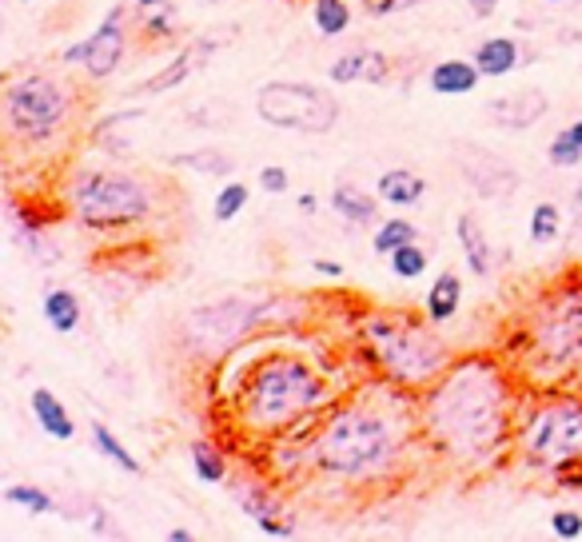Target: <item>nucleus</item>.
Listing matches in <instances>:
<instances>
[{"label": "nucleus", "mask_w": 582, "mask_h": 542, "mask_svg": "<svg viewBox=\"0 0 582 542\" xmlns=\"http://www.w3.org/2000/svg\"><path fill=\"white\" fill-rule=\"evenodd\" d=\"M519 371L499 355L467 351L419 395V438L459 470H483L515 451Z\"/></svg>", "instance_id": "1"}, {"label": "nucleus", "mask_w": 582, "mask_h": 542, "mask_svg": "<svg viewBox=\"0 0 582 542\" xmlns=\"http://www.w3.org/2000/svg\"><path fill=\"white\" fill-rule=\"evenodd\" d=\"M68 216L88 231H120L136 228L152 216V188L132 172H108V167H88L76 172L64 188Z\"/></svg>", "instance_id": "6"}, {"label": "nucleus", "mask_w": 582, "mask_h": 542, "mask_svg": "<svg viewBox=\"0 0 582 542\" xmlns=\"http://www.w3.org/2000/svg\"><path fill=\"white\" fill-rule=\"evenodd\" d=\"M312 24L320 36H344L352 29V4L347 0H312Z\"/></svg>", "instance_id": "30"}, {"label": "nucleus", "mask_w": 582, "mask_h": 542, "mask_svg": "<svg viewBox=\"0 0 582 542\" xmlns=\"http://www.w3.org/2000/svg\"><path fill=\"white\" fill-rule=\"evenodd\" d=\"M411 240H419V228L403 216L384 219V224H375V231H371L375 256H391V251H399L403 243H411Z\"/></svg>", "instance_id": "29"}, {"label": "nucleus", "mask_w": 582, "mask_h": 542, "mask_svg": "<svg viewBox=\"0 0 582 542\" xmlns=\"http://www.w3.org/2000/svg\"><path fill=\"white\" fill-rule=\"evenodd\" d=\"M132 29L148 44L172 41L180 32V12L172 0H132Z\"/></svg>", "instance_id": "18"}, {"label": "nucleus", "mask_w": 582, "mask_h": 542, "mask_svg": "<svg viewBox=\"0 0 582 542\" xmlns=\"http://www.w3.org/2000/svg\"><path fill=\"white\" fill-rule=\"evenodd\" d=\"M419 0H371L367 9L375 12V17H391V12H403V9H416Z\"/></svg>", "instance_id": "37"}, {"label": "nucleus", "mask_w": 582, "mask_h": 542, "mask_svg": "<svg viewBox=\"0 0 582 542\" xmlns=\"http://www.w3.org/2000/svg\"><path fill=\"white\" fill-rule=\"evenodd\" d=\"M527 236L535 248H551L554 240L562 236V208L559 204H535L527 219Z\"/></svg>", "instance_id": "31"}, {"label": "nucleus", "mask_w": 582, "mask_h": 542, "mask_svg": "<svg viewBox=\"0 0 582 542\" xmlns=\"http://www.w3.org/2000/svg\"><path fill=\"white\" fill-rule=\"evenodd\" d=\"M41 315L56 335H73L84 319L80 295H76L73 288H48V295H44V303H41Z\"/></svg>", "instance_id": "23"}, {"label": "nucleus", "mask_w": 582, "mask_h": 542, "mask_svg": "<svg viewBox=\"0 0 582 542\" xmlns=\"http://www.w3.org/2000/svg\"><path fill=\"white\" fill-rule=\"evenodd\" d=\"M435 327L439 324H431L427 315L416 319L403 312H375L359 327V344H364L371 371L387 387L423 395L427 387L455 364V351Z\"/></svg>", "instance_id": "4"}, {"label": "nucleus", "mask_w": 582, "mask_h": 542, "mask_svg": "<svg viewBox=\"0 0 582 542\" xmlns=\"http://www.w3.org/2000/svg\"><path fill=\"white\" fill-rule=\"evenodd\" d=\"M312 271H315V275H323V280H340V275H344V263H335V260H312Z\"/></svg>", "instance_id": "38"}, {"label": "nucleus", "mask_w": 582, "mask_h": 542, "mask_svg": "<svg viewBox=\"0 0 582 542\" xmlns=\"http://www.w3.org/2000/svg\"><path fill=\"white\" fill-rule=\"evenodd\" d=\"M567 128H571V136L582 144V120H574V124H567Z\"/></svg>", "instance_id": "42"}, {"label": "nucleus", "mask_w": 582, "mask_h": 542, "mask_svg": "<svg viewBox=\"0 0 582 542\" xmlns=\"http://www.w3.org/2000/svg\"><path fill=\"white\" fill-rule=\"evenodd\" d=\"M93 447H96V455L100 459H108V463H116V467L125 470V475H144V467H140V459H136L132 451L120 443V435H112V427L108 423H100V419H93Z\"/></svg>", "instance_id": "27"}, {"label": "nucleus", "mask_w": 582, "mask_h": 542, "mask_svg": "<svg viewBox=\"0 0 582 542\" xmlns=\"http://www.w3.org/2000/svg\"><path fill=\"white\" fill-rule=\"evenodd\" d=\"M396 73V64L387 53H375V48H355V53H344L340 61H332L327 76L332 84H387Z\"/></svg>", "instance_id": "14"}, {"label": "nucleus", "mask_w": 582, "mask_h": 542, "mask_svg": "<svg viewBox=\"0 0 582 542\" xmlns=\"http://www.w3.org/2000/svg\"><path fill=\"white\" fill-rule=\"evenodd\" d=\"M547 4H574V0H547Z\"/></svg>", "instance_id": "43"}, {"label": "nucleus", "mask_w": 582, "mask_h": 542, "mask_svg": "<svg viewBox=\"0 0 582 542\" xmlns=\"http://www.w3.org/2000/svg\"><path fill=\"white\" fill-rule=\"evenodd\" d=\"M187 459H192V475H196L204 487H224L231 479V463L224 455V447H216L212 438H196L187 447Z\"/></svg>", "instance_id": "24"}, {"label": "nucleus", "mask_w": 582, "mask_h": 542, "mask_svg": "<svg viewBox=\"0 0 582 542\" xmlns=\"http://www.w3.org/2000/svg\"><path fill=\"white\" fill-rule=\"evenodd\" d=\"M168 539H172V542H196V531H187V527H172V531H168Z\"/></svg>", "instance_id": "41"}, {"label": "nucleus", "mask_w": 582, "mask_h": 542, "mask_svg": "<svg viewBox=\"0 0 582 542\" xmlns=\"http://www.w3.org/2000/svg\"><path fill=\"white\" fill-rule=\"evenodd\" d=\"M471 61H475V68L487 76V80H499V76H510L522 64V48H519V41H510V36H487V41H478Z\"/></svg>", "instance_id": "20"}, {"label": "nucleus", "mask_w": 582, "mask_h": 542, "mask_svg": "<svg viewBox=\"0 0 582 542\" xmlns=\"http://www.w3.org/2000/svg\"><path fill=\"white\" fill-rule=\"evenodd\" d=\"M530 359L547 367L542 376L559 383L571 371H582V283L567 280L542 295L527 315L522 335Z\"/></svg>", "instance_id": "7"}, {"label": "nucleus", "mask_w": 582, "mask_h": 542, "mask_svg": "<svg viewBox=\"0 0 582 542\" xmlns=\"http://www.w3.org/2000/svg\"><path fill=\"white\" fill-rule=\"evenodd\" d=\"M128 24H132V4H116L108 9L105 21L96 24V32L68 44L64 53H56V61L64 68H84L93 80H108L128 56Z\"/></svg>", "instance_id": "11"}, {"label": "nucleus", "mask_w": 582, "mask_h": 542, "mask_svg": "<svg viewBox=\"0 0 582 542\" xmlns=\"http://www.w3.org/2000/svg\"><path fill=\"white\" fill-rule=\"evenodd\" d=\"M228 403L239 427L251 438L260 435L271 443V438L300 431L303 423H315L335 403V395L327 387V376L303 355L268 347L263 355H256V364L239 371Z\"/></svg>", "instance_id": "3"}, {"label": "nucleus", "mask_w": 582, "mask_h": 542, "mask_svg": "<svg viewBox=\"0 0 582 542\" xmlns=\"http://www.w3.org/2000/svg\"><path fill=\"white\" fill-rule=\"evenodd\" d=\"M547 112H551V100L539 88H519V93L487 100V120L503 132H530L539 120H547Z\"/></svg>", "instance_id": "13"}, {"label": "nucleus", "mask_w": 582, "mask_h": 542, "mask_svg": "<svg viewBox=\"0 0 582 542\" xmlns=\"http://www.w3.org/2000/svg\"><path fill=\"white\" fill-rule=\"evenodd\" d=\"M256 188L268 192V196H288L291 188V176L283 164H263L260 172H256Z\"/></svg>", "instance_id": "35"}, {"label": "nucleus", "mask_w": 582, "mask_h": 542, "mask_svg": "<svg viewBox=\"0 0 582 542\" xmlns=\"http://www.w3.org/2000/svg\"><path fill=\"white\" fill-rule=\"evenodd\" d=\"M332 212L344 228H375L379 224V199L359 188V184H335Z\"/></svg>", "instance_id": "17"}, {"label": "nucleus", "mask_w": 582, "mask_h": 542, "mask_svg": "<svg viewBox=\"0 0 582 542\" xmlns=\"http://www.w3.org/2000/svg\"><path fill=\"white\" fill-rule=\"evenodd\" d=\"M459 307H463V280H459L455 271H443V275H435V283L427 288V300H423V315L431 319V324H451L459 315Z\"/></svg>", "instance_id": "21"}, {"label": "nucleus", "mask_w": 582, "mask_h": 542, "mask_svg": "<svg viewBox=\"0 0 582 542\" xmlns=\"http://www.w3.org/2000/svg\"><path fill=\"white\" fill-rule=\"evenodd\" d=\"M196 61H200V53H196V44H192V48H184L180 56H172V61H168L157 76H148V80L140 84V88H136V93H140V96L172 93V88H180V84H184L187 76L196 73Z\"/></svg>", "instance_id": "25"}, {"label": "nucleus", "mask_w": 582, "mask_h": 542, "mask_svg": "<svg viewBox=\"0 0 582 542\" xmlns=\"http://www.w3.org/2000/svg\"><path fill=\"white\" fill-rule=\"evenodd\" d=\"M427 263H431V256H427V248L419 240L403 243L399 251L387 256V268H391L396 280H419V275H427Z\"/></svg>", "instance_id": "32"}, {"label": "nucleus", "mask_w": 582, "mask_h": 542, "mask_svg": "<svg viewBox=\"0 0 582 542\" xmlns=\"http://www.w3.org/2000/svg\"><path fill=\"white\" fill-rule=\"evenodd\" d=\"M455 236H459V251H463V263H467V271H471V275H478V280H487L495 248H491V240H487L483 219H478L475 212H459Z\"/></svg>", "instance_id": "16"}, {"label": "nucleus", "mask_w": 582, "mask_h": 542, "mask_svg": "<svg viewBox=\"0 0 582 542\" xmlns=\"http://www.w3.org/2000/svg\"><path fill=\"white\" fill-rule=\"evenodd\" d=\"M547 527H551V534L554 539H562V542L582 539V514L579 511H554Z\"/></svg>", "instance_id": "36"}, {"label": "nucleus", "mask_w": 582, "mask_h": 542, "mask_svg": "<svg viewBox=\"0 0 582 542\" xmlns=\"http://www.w3.org/2000/svg\"><path fill=\"white\" fill-rule=\"evenodd\" d=\"M515 455L535 470H567L582 463V395H547L519 411Z\"/></svg>", "instance_id": "8"}, {"label": "nucleus", "mask_w": 582, "mask_h": 542, "mask_svg": "<svg viewBox=\"0 0 582 542\" xmlns=\"http://www.w3.org/2000/svg\"><path fill=\"white\" fill-rule=\"evenodd\" d=\"M172 164L192 167V172H200V176H212V180H231V176H236V160H231L224 148H192V152H180Z\"/></svg>", "instance_id": "28"}, {"label": "nucleus", "mask_w": 582, "mask_h": 542, "mask_svg": "<svg viewBox=\"0 0 582 542\" xmlns=\"http://www.w3.org/2000/svg\"><path fill=\"white\" fill-rule=\"evenodd\" d=\"M248 199H251L248 184H239V180H224V188H219L216 199H212V216H216L219 224H231L239 212L248 208Z\"/></svg>", "instance_id": "33"}, {"label": "nucleus", "mask_w": 582, "mask_h": 542, "mask_svg": "<svg viewBox=\"0 0 582 542\" xmlns=\"http://www.w3.org/2000/svg\"><path fill=\"white\" fill-rule=\"evenodd\" d=\"M280 303H263V300H239V295H228L219 303H204L200 312L187 315V335L196 347H212V351H231L248 339L263 319L276 315Z\"/></svg>", "instance_id": "10"}, {"label": "nucleus", "mask_w": 582, "mask_h": 542, "mask_svg": "<svg viewBox=\"0 0 582 542\" xmlns=\"http://www.w3.org/2000/svg\"><path fill=\"white\" fill-rule=\"evenodd\" d=\"M29 406H32L36 427L53 438V443H73V438H76V419H73V411L61 403V395H56V391H48V387H32Z\"/></svg>", "instance_id": "15"}, {"label": "nucleus", "mask_w": 582, "mask_h": 542, "mask_svg": "<svg viewBox=\"0 0 582 542\" xmlns=\"http://www.w3.org/2000/svg\"><path fill=\"white\" fill-rule=\"evenodd\" d=\"M411 431H419V403L411 411H399L396 403L344 399L312 423L308 467L323 479L352 487L384 483L403 463Z\"/></svg>", "instance_id": "2"}, {"label": "nucleus", "mask_w": 582, "mask_h": 542, "mask_svg": "<svg viewBox=\"0 0 582 542\" xmlns=\"http://www.w3.org/2000/svg\"><path fill=\"white\" fill-rule=\"evenodd\" d=\"M467 4H471V12H475L478 21H491L495 9H499V0H467Z\"/></svg>", "instance_id": "39"}, {"label": "nucleus", "mask_w": 582, "mask_h": 542, "mask_svg": "<svg viewBox=\"0 0 582 542\" xmlns=\"http://www.w3.org/2000/svg\"><path fill=\"white\" fill-rule=\"evenodd\" d=\"M547 160H551L554 167H567V172L582 164V144L571 136V128L554 132V140L547 144Z\"/></svg>", "instance_id": "34"}, {"label": "nucleus", "mask_w": 582, "mask_h": 542, "mask_svg": "<svg viewBox=\"0 0 582 542\" xmlns=\"http://www.w3.org/2000/svg\"><path fill=\"white\" fill-rule=\"evenodd\" d=\"M0 120L9 144H48L76 120V88L53 73L12 76L0 93Z\"/></svg>", "instance_id": "5"}, {"label": "nucleus", "mask_w": 582, "mask_h": 542, "mask_svg": "<svg viewBox=\"0 0 582 542\" xmlns=\"http://www.w3.org/2000/svg\"><path fill=\"white\" fill-rule=\"evenodd\" d=\"M455 167H459V180H463L478 199H499L503 204V199H515V192H519V184H522L519 167L507 164V160L495 156V152H483V148H463L455 156Z\"/></svg>", "instance_id": "12"}, {"label": "nucleus", "mask_w": 582, "mask_h": 542, "mask_svg": "<svg viewBox=\"0 0 582 542\" xmlns=\"http://www.w3.org/2000/svg\"><path fill=\"white\" fill-rule=\"evenodd\" d=\"M295 204H300V212H303V216H315V208H320V199H315L312 192H303V196L295 199Z\"/></svg>", "instance_id": "40"}, {"label": "nucleus", "mask_w": 582, "mask_h": 542, "mask_svg": "<svg viewBox=\"0 0 582 542\" xmlns=\"http://www.w3.org/2000/svg\"><path fill=\"white\" fill-rule=\"evenodd\" d=\"M478 80H483V73L475 68V61H439L427 76L435 96H467L478 88Z\"/></svg>", "instance_id": "22"}, {"label": "nucleus", "mask_w": 582, "mask_h": 542, "mask_svg": "<svg viewBox=\"0 0 582 542\" xmlns=\"http://www.w3.org/2000/svg\"><path fill=\"white\" fill-rule=\"evenodd\" d=\"M0 499L12 502V507H21V511H29V514H36V519H44V514H61L56 495L48 487H41V483H9V487L0 490Z\"/></svg>", "instance_id": "26"}, {"label": "nucleus", "mask_w": 582, "mask_h": 542, "mask_svg": "<svg viewBox=\"0 0 582 542\" xmlns=\"http://www.w3.org/2000/svg\"><path fill=\"white\" fill-rule=\"evenodd\" d=\"M256 116L268 128L300 136H327L340 124V100L332 88L312 80H268L256 88Z\"/></svg>", "instance_id": "9"}, {"label": "nucleus", "mask_w": 582, "mask_h": 542, "mask_svg": "<svg viewBox=\"0 0 582 542\" xmlns=\"http://www.w3.org/2000/svg\"><path fill=\"white\" fill-rule=\"evenodd\" d=\"M375 196L384 199L387 208H416L427 196V180L411 167H387L384 176L375 180Z\"/></svg>", "instance_id": "19"}]
</instances>
